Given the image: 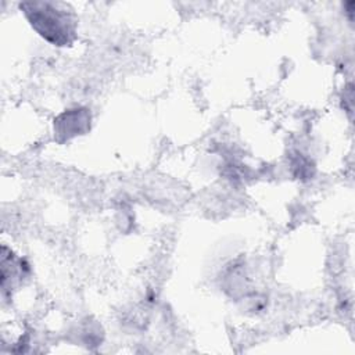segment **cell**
I'll use <instances>...</instances> for the list:
<instances>
[{
    "label": "cell",
    "instance_id": "6da1fadb",
    "mask_svg": "<svg viewBox=\"0 0 355 355\" xmlns=\"http://www.w3.org/2000/svg\"><path fill=\"white\" fill-rule=\"evenodd\" d=\"M21 8L32 28L47 42L55 46L72 43L75 37V19L67 6L61 3L33 1L22 3Z\"/></svg>",
    "mask_w": 355,
    "mask_h": 355
}]
</instances>
